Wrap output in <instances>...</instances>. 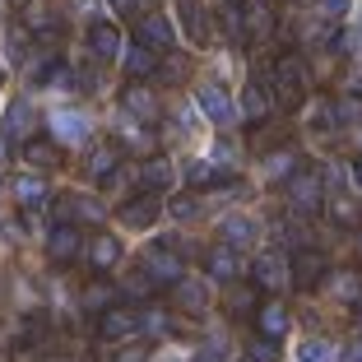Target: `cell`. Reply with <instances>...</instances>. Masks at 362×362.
<instances>
[{
    "instance_id": "6da1fadb",
    "label": "cell",
    "mask_w": 362,
    "mask_h": 362,
    "mask_svg": "<svg viewBox=\"0 0 362 362\" xmlns=\"http://www.w3.org/2000/svg\"><path fill=\"white\" fill-rule=\"evenodd\" d=\"M274 84H279V93H284V107H298L302 98H307L311 75H307V65H302V56H279L274 61Z\"/></svg>"
},
{
    "instance_id": "7a4b0ae2",
    "label": "cell",
    "mask_w": 362,
    "mask_h": 362,
    "mask_svg": "<svg viewBox=\"0 0 362 362\" xmlns=\"http://www.w3.org/2000/svg\"><path fill=\"white\" fill-rule=\"evenodd\" d=\"M288 204L298 214H316L320 204H325V195H320V172L316 168H298L293 177H288Z\"/></svg>"
},
{
    "instance_id": "3957f363",
    "label": "cell",
    "mask_w": 362,
    "mask_h": 362,
    "mask_svg": "<svg viewBox=\"0 0 362 362\" xmlns=\"http://www.w3.org/2000/svg\"><path fill=\"white\" fill-rule=\"evenodd\" d=\"M181 256L177 251H168V246H153V251H144V279H149L153 288H177L181 284Z\"/></svg>"
},
{
    "instance_id": "277c9868",
    "label": "cell",
    "mask_w": 362,
    "mask_h": 362,
    "mask_svg": "<svg viewBox=\"0 0 362 362\" xmlns=\"http://www.w3.org/2000/svg\"><path fill=\"white\" fill-rule=\"evenodd\" d=\"M135 47H144V52H168L172 47V23L163 19V14H139L135 19Z\"/></svg>"
},
{
    "instance_id": "5b68a950",
    "label": "cell",
    "mask_w": 362,
    "mask_h": 362,
    "mask_svg": "<svg viewBox=\"0 0 362 362\" xmlns=\"http://www.w3.org/2000/svg\"><path fill=\"white\" fill-rule=\"evenodd\" d=\"M195 103H200V112L214 121V126H233V121H237L233 98H228L218 84H200V88H195Z\"/></svg>"
},
{
    "instance_id": "8992f818",
    "label": "cell",
    "mask_w": 362,
    "mask_h": 362,
    "mask_svg": "<svg viewBox=\"0 0 362 362\" xmlns=\"http://www.w3.org/2000/svg\"><path fill=\"white\" fill-rule=\"evenodd\" d=\"M79 251H84V237H79L75 223H56L52 233H47V256H52L56 265H70Z\"/></svg>"
},
{
    "instance_id": "52a82bcc",
    "label": "cell",
    "mask_w": 362,
    "mask_h": 362,
    "mask_svg": "<svg viewBox=\"0 0 362 362\" xmlns=\"http://www.w3.org/2000/svg\"><path fill=\"white\" fill-rule=\"evenodd\" d=\"M158 214H163V200L144 191V195H135V200H126V204H121V209H117V218H121L126 228H153V223H158Z\"/></svg>"
},
{
    "instance_id": "ba28073f",
    "label": "cell",
    "mask_w": 362,
    "mask_h": 362,
    "mask_svg": "<svg viewBox=\"0 0 362 362\" xmlns=\"http://www.w3.org/2000/svg\"><path fill=\"white\" fill-rule=\"evenodd\" d=\"M28 135H33V103L14 98L10 112H5V126H0V139L5 144H28Z\"/></svg>"
},
{
    "instance_id": "9c48e42d",
    "label": "cell",
    "mask_w": 362,
    "mask_h": 362,
    "mask_svg": "<svg viewBox=\"0 0 362 362\" xmlns=\"http://www.w3.org/2000/svg\"><path fill=\"white\" fill-rule=\"evenodd\" d=\"M325 269H330V260L320 256V251H311V246H302L298 256H293V284H298L302 293H311V288L325 279Z\"/></svg>"
},
{
    "instance_id": "30bf717a",
    "label": "cell",
    "mask_w": 362,
    "mask_h": 362,
    "mask_svg": "<svg viewBox=\"0 0 362 362\" xmlns=\"http://www.w3.org/2000/svg\"><path fill=\"white\" fill-rule=\"evenodd\" d=\"M98 334H103V339H130V334H139V311H130V307L103 311V320H98Z\"/></svg>"
},
{
    "instance_id": "8fae6325",
    "label": "cell",
    "mask_w": 362,
    "mask_h": 362,
    "mask_svg": "<svg viewBox=\"0 0 362 362\" xmlns=\"http://www.w3.org/2000/svg\"><path fill=\"white\" fill-rule=\"evenodd\" d=\"M117 260H121V242H117L112 233H98L93 242H88V265H93V274H98V279H103L107 269L117 265Z\"/></svg>"
},
{
    "instance_id": "7c38bea8",
    "label": "cell",
    "mask_w": 362,
    "mask_h": 362,
    "mask_svg": "<svg viewBox=\"0 0 362 362\" xmlns=\"http://www.w3.org/2000/svg\"><path fill=\"white\" fill-rule=\"evenodd\" d=\"M204 269H209V279H218V284H233L242 260H237L233 246H214V251H204Z\"/></svg>"
},
{
    "instance_id": "4fadbf2b",
    "label": "cell",
    "mask_w": 362,
    "mask_h": 362,
    "mask_svg": "<svg viewBox=\"0 0 362 362\" xmlns=\"http://www.w3.org/2000/svg\"><path fill=\"white\" fill-rule=\"evenodd\" d=\"M121 107H126L130 117H139V121H153V117H158V98H153V88H144V84H126Z\"/></svg>"
},
{
    "instance_id": "5bb4252c",
    "label": "cell",
    "mask_w": 362,
    "mask_h": 362,
    "mask_svg": "<svg viewBox=\"0 0 362 362\" xmlns=\"http://www.w3.org/2000/svg\"><path fill=\"white\" fill-rule=\"evenodd\" d=\"M256 330H260V339H284L288 334V311L279 307V302H265V307H256Z\"/></svg>"
},
{
    "instance_id": "9a60e30c",
    "label": "cell",
    "mask_w": 362,
    "mask_h": 362,
    "mask_svg": "<svg viewBox=\"0 0 362 362\" xmlns=\"http://www.w3.org/2000/svg\"><path fill=\"white\" fill-rule=\"evenodd\" d=\"M88 52H93L98 61H117V52H121V33L112 28V23H93V28H88Z\"/></svg>"
},
{
    "instance_id": "2e32d148",
    "label": "cell",
    "mask_w": 362,
    "mask_h": 362,
    "mask_svg": "<svg viewBox=\"0 0 362 362\" xmlns=\"http://www.w3.org/2000/svg\"><path fill=\"white\" fill-rule=\"evenodd\" d=\"M237 14H242V37H246V42H256V37H265V33H269V10H265V0H246Z\"/></svg>"
},
{
    "instance_id": "e0dca14e",
    "label": "cell",
    "mask_w": 362,
    "mask_h": 362,
    "mask_svg": "<svg viewBox=\"0 0 362 362\" xmlns=\"http://www.w3.org/2000/svg\"><path fill=\"white\" fill-rule=\"evenodd\" d=\"M288 279V265H284V256H274V251H265V256L256 260V269H251V284L256 288H279Z\"/></svg>"
},
{
    "instance_id": "ac0fdd59",
    "label": "cell",
    "mask_w": 362,
    "mask_h": 362,
    "mask_svg": "<svg viewBox=\"0 0 362 362\" xmlns=\"http://www.w3.org/2000/svg\"><path fill=\"white\" fill-rule=\"evenodd\" d=\"M14 195H19L23 209H47V200H52L42 177H14Z\"/></svg>"
},
{
    "instance_id": "d6986e66",
    "label": "cell",
    "mask_w": 362,
    "mask_h": 362,
    "mask_svg": "<svg viewBox=\"0 0 362 362\" xmlns=\"http://www.w3.org/2000/svg\"><path fill=\"white\" fill-rule=\"evenodd\" d=\"M139 181H144V191H149V195L168 191V186H172V163L168 158H149L144 168H139Z\"/></svg>"
},
{
    "instance_id": "ffe728a7",
    "label": "cell",
    "mask_w": 362,
    "mask_h": 362,
    "mask_svg": "<svg viewBox=\"0 0 362 362\" xmlns=\"http://www.w3.org/2000/svg\"><path fill=\"white\" fill-rule=\"evenodd\" d=\"M23 163H28V168H56V163H61V149H56L52 139H28V144H23Z\"/></svg>"
},
{
    "instance_id": "44dd1931",
    "label": "cell",
    "mask_w": 362,
    "mask_h": 362,
    "mask_svg": "<svg viewBox=\"0 0 362 362\" xmlns=\"http://www.w3.org/2000/svg\"><path fill=\"white\" fill-rule=\"evenodd\" d=\"M218 233H223V246H251L256 242V223H251V218H223V223H218Z\"/></svg>"
},
{
    "instance_id": "7402d4cb",
    "label": "cell",
    "mask_w": 362,
    "mask_h": 362,
    "mask_svg": "<svg viewBox=\"0 0 362 362\" xmlns=\"http://www.w3.org/2000/svg\"><path fill=\"white\" fill-rule=\"evenodd\" d=\"M117 163H121V149H117V144H98V149H93V158H88V172L107 181L112 172H117Z\"/></svg>"
},
{
    "instance_id": "603a6c76",
    "label": "cell",
    "mask_w": 362,
    "mask_h": 362,
    "mask_svg": "<svg viewBox=\"0 0 362 362\" xmlns=\"http://www.w3.org/2000/svg\"><path fill=\"white\" fill-rule=\"evenodd\" d=\"M269 112V93L260 84H246V93H242V117L246 121H260Z\"/></svg>"
},
{
    "instance_id": "cb8c5ba5",
    "label": "cell",
    "mask_w": 362,
    "mask_h": 362,
    "mask_svg": "<svg viewBox=\"0 0 362 362\" xmlns=\"http://www.w3.org/2000/svg\"><path fill=\"white\" fill-rule=\"evenodd\" d=\"M52 130H56V139H70V144H79V139L88 135V121L75 117V112H65V117L52 121Z\"/></svg>"
},
{
    "instance_id": "d4e9b609",
    "label": "cell",
    "mask_w": 362,
    "mask_h": 362,
    "mask_svg": "<svg viewBox=\"0 0 362 362\" xmlns=\"http://www.w3.org/2000/svg\"><path fill=\"white\" fill-rule=\"evenodd\" d=\"M172 302H177V307H186V311H204V288L191 284V279H181V284L172 288Z\"/></svg>"
},
{
    "instance_id": "484cf974",
    "label": "cell",
    "mask_w": 362,
    "mask_h": 362,
    "mask_svg": "<svg viewBox=\"0 0 362 362\" xmlns=\"http://www.w3.org/2000/svg\"><path fill=\"white\" fill-rule=\"evenodd\" d=\"M84 307H88V311H112V307H117V293H112V284H103V279H98V284H88V288H84Z\"/></svg>"
},
{
    "instance_id": "4316f807",
    "label": "cell",
    "mask_w": 362,
    "mask_h": 362,
    "mask_svg": "<svg viewBox=\"0 0 362 362\" xmlns=\"http://www.w3.org/2000/svg\"><path fill=\"white\" fill-rule=\"evenodd\" d=\"M37 84H52V88H75V70H70V65H61V61H52V65H42V70H37Z\"/></svg>"
},
{
    "instance_id": "83f0119b",
    "label": "cell",
    "mask_w": 362,
    "mask_h": 362,
    "mask_svg": "<svg viewBox=\"0 0 362 362\" xmlns=\"http://www.w3.org/2000/svg\"><path fill=\"white\" fill-rule=\"evenodd\" d=\"M158 65H153V52H144V47H130V56H126V75L130 79H144V75H153Z\"/></svg>"
},
{
    "instance_id": "f1b7e54d",
    "label": "cell",
    "mask_w": 362,
    "mask_h": 362,
    "mask_svg": "<svg viewBox=\"0 0 362 362\" xmlns=\"http://www.w3.org/2000/svg\"><path fill=\"white\" fill-rule=\"evenodd\" d=\"M330 218L339 228H353V223H358V204H353L349 195H330Z\"/></svg>"
},
{
    "instance_id": "f546056e",
    "label": "cell",
    "mask_w": 362,
    "mask_h": 362,
    "mask_svg": "<svg viewBox=\"0 0 362 362\" xmlns=\"http://www.w3.org/2000/svg\"><path fill=\"white\" fill-rule=\"evenodd\" d=\"M23 23H28V28H56V14L47 10L42 0H33L28 10H23Z\"/></svg>"
},
{
    "instance_id": "4dcf8cb0",
    "label": "cell",
    "mask_w": 362,
    "mask_h": 362,
    "mask_svg": "<svg viewBox=\"0 0 362 362\" xmlns=\"http://www.w3.org/2000/svg\"><path fill=\"white\" fill-rule=\"evenodd\" d=\"M298 362H334V353H330V344H325V339H307L298 349Z\"/></svg>"
},
{
    "instance_id": "1f68e13d",
    "label": "cell",
    "mask_w": 362,
    "mask_h": 362,
    "mask_svg": "<svg viewBox=\"0 0 362 362\" xmlns=\"http://www.w3.org/2000/svg\"><path fill=\"white\" fill-rule=\"evenodd\" d=\"M246 362H279V344L274 339H251V349H246Z\"/></svg>"
},
{
    "instance_id": "d6a6232c",
    "label": "cell",
    "mask_w": 362,
    "mask_h": 362,
    "mask_svg": "<svg viewBox=\"0 0 362 362\" xmlns=\"http://www.w3.org/2000/svg\"><path fill=\"white\" fill-rule=\"evenodd\" d=\"M195 209H200V204H195L191 195H181V200H172V218H191Z\"/></svg>"
},
{
    "instance_id": "836d02e7",
    "label": "cell",
    "mask_w": 362,
    "mask_h": 362,
    "mask_svg": "<svg viewBox=\"0 0 362 362\" xmlns=\"http://www.w3.org/2000/svg\"><path fill=\"white\" fill-rule=\"evenodd\" d=\"M349 5H353V0H320V10L330 14V19H344V14H349Z\"/></svg>"
},
{
    "instance_id": "e575fe53",
    "label": "cell",
    "mask_w": 362,
    "mask_h": 362,
    "mask_svg": "<svg viewBox=\"0 0 362 362\" xmlns=\"http://www.w3.org/2000/svg\"><path fill=\"white\" fill-rule=\"evenodd\" d=\"M195 362H223V349H218V344H204V349L195 353Z\"/></svg>"
},
{
    "instance_id": "d590c367",
    "label": "cell",
    "mask_w": 362,
    "mask_h": 362,
    "mask_svg": "<svg viewBox=\"0 0 362 362\" xmlns=\"http://www.w3.org/2000/svg\"><path fill=\"white\" fill-rule=\"evenodd\" d=\"M107 5H112V10H121V14H130V10H139L144 0H107Z\"/></svg>"
},
{
    "instance_id": "8d00e7d4",
    "label": "cell",
    "mask_w": 362,
    "mask_h": 362,
    "mask_svg": "<svg viewBox=\"0 0 362 362\" xmlns=\"http://www.w3.org/2000/svg\"><path fill=\"white\" fill-rule=\"evenodd\" d=\"M344 362H362V339L349 344V353H344Z\"/></svg>"
},
{
    "instance_id": "74e56055",
    "label": "cell",
    "mask_w": 362,
    "mask_h": 362,
    "mask_svg": "<svg viewBox=\"0 0 362 362\" xmlns=\"http://www.w3.org/2000/svg\"><path fill=\"white\" fill-rule=\"evenodd\" d=\"M353 177H358V181H362V158H353Z\"/></svg>"
},
{
    "instance_id": "f35d334b",
    "label": "cell",
    "mask_w": 362,
    "mask_h": 362,
    "mask_svg": "<svg viewBox=\"0 0 362 362\" xmlns=\"http://www.w3.org/2000/svg\"><path fill=\"white\" fill-rule=\"evenodd\" d=\"M0 84H5V75H0Z\"/></svg>"
}]
</instances>
